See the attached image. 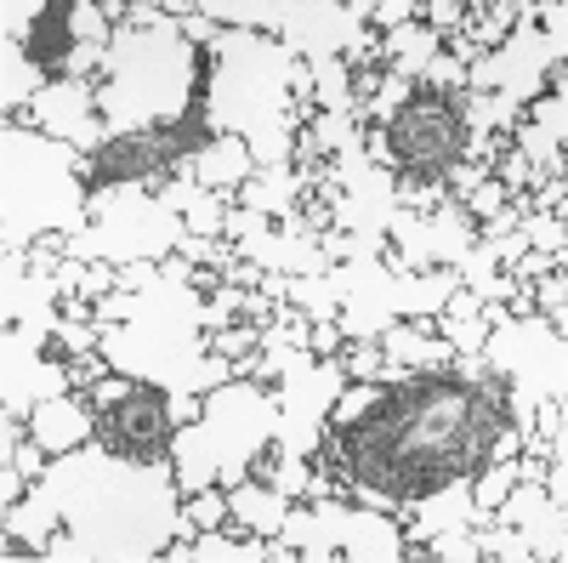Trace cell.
<instances>
[{"mask_svg":"<svg viewBox=\"0 0 568 563\" xmlns=\"http://www.w3.org/2000/svg\"><path fill=\"white\" fill-rule=\"evenodd\" d=\"M0 530L52 563H149L200 535L171 461H125L98 439L45 461L29 495L0 506Z\"/></svg>","mask_w":568,"mask_h":563,"instance_id":"1","label":"cell"},{"mask_svg":"<svg viewBox=\"0 0 568 563\" xmlns=\"http://www.w3.org/2000/svg\"><path fill=\"white\" fill-rule=\"evenodd\" d=\"M211 302L205 291L182 285V279H160L149 291H131V313L120 324H98V348L109 359V370L149 382L171 399L176 428L200 415V399L211 388H222L233 364L211 353V324H205Z\"/></svg>","mask_w":568,"mask_h":563,"instance_id":"2","label":"cell"},{"mask_svg":"<svg viewBox=\"0 0 568 563\" xmlns=\"http://www.w3.org/2000/svg\"><path fill=\"white\" fill-rule=\"evenodd\" d=\"M200 91H205V52L182 34V23L160 0H131V18L114 29L98 69L103 131L125 137V131L171 125L194 109Z\"/></svg>","mask_w":568,"mask_h":563,"instance_id":"3","label":"cell"},{"mask_svg":"<svg viewBox=\"0 0 568 563\" xmlns=\"http://www.w3.org/2000/svg\"><path fill=\"white\" fill-rule=\"evenodd\" d=\"M205 52V114L216 137H240L256 154V171H296V109H291V63L296 52L273 34L216 29Z\"/></svg>","mask_w":568,"mask_h":563,"instance_id":"4","label":"cell"},{"mask_svg":"<svg viewBox=\"0 0 568 563\" xmlns=\"http://www.w3.org/2000/svg\"><path fill=\"white\" fill-rule=\"evenodd\" d=\"M85 154L7 120L0 125V251H34L45 233H58L69 251L74 240H85Z\"/></svg>","mask_w":568,"mask_h":563,"instance_id":"5","label":"cell"},{"mask_svg":"<svg viewBox=\"0 0 568 563\" xmlns=\"http://www.w3.org/2000/svg\"><path fill=\"white\" fill-rule=\"evenodd\" d=\"M278 433V393L251 375H227L222 388L200 399V415L182 421L171 433V466H176V490L200 495V490H233L251 479V461L273 444Z\"/></svg>","mask_w":568,"mask_h":563,"instance_id":"6","label":"cell"},{"mask_svg":"<svg viewBox=\"0 0 568 563\" xmlns=\"http://www.w3.org/2000/svg\"><path fill=\"white\" fill-rule=\"evenodd\" d=\"M484 319H489V336H484L478 359L506 382L511 433L529 444L535 439V410L546 399L568 404V336L551 331L540 313L511 319L506 302H484Z\"/></svg>","mask_w":568,"mask_h":563,"instance_id":"7","label":"cell"},{"mask_svg":"<svg viewBox=\"0 0 568 563\" xmlns=\"http://www.w3.org/2000/svg\"><path fill=\"white\" fill-rule=\"evenodd\" d=\"M364 149L382 171H409L426 182H444L471 165L466 160V114H460V91H438V86H415L409 98L382 120L364 125Z\"/></svg>","mask_w":568,"mask_h":563,"instance_id":"8","label":"cell"},{"mask_svg":"<svg viewBox=\"0 0 568 563\" xmlns=\"http://www.w3.org/2000/svg\"><path fill=\"white\" fill-rule=\"evenodd\" d=\"M278 546H291L302 563H404V524L393 512H375L347 495H318V501H291L284 524L273 535Z\"/></svg>","mask_w":568,"mask_h":563,"instance_id":"9","label":"cell"},{"mask_svg":"<svg viewBox=\"0 0 568 563\" xmlns=\"http://www.w3.org/2000/svg\"><path fill=\"white\" fill-rule=\"evenodd\" d=\"M562 63H568V7L562 0H529L511 34L466 69V91H484V98L524 114L546 91V74Z\"/></svg>","mask_w":568,"mask_h":563,"instance_id":"10","label":"cell"},{"mask_svg":"<svg viewBox=\"0 0 568 563\" xmlns=\"http://www.w3.org/2000/svg\"><path fill=\"white\" fill-rule=\"evenodd\" d=\"M182 240H187V222L160 194H149V188H120V194L91 200L85 240H74L63 257L131 268V262H165V257H176Z\"/></svg>","mask_w":568,"mask_h":563,"instance_id":"11","label":"cell"},{"mask_svg":"<svg viewBox=\"0 0 568 563\" xmlns=\"http://www.w3.org/2000/svg\"><path fill=\"white\" fill-rule=\"evenodd\" d=\"M318 200L329 205V233H353V240H369L387 251V228L398 217V194H393V171H382L364 149V131L347 137L329 160Z\"/></svg>","mask_w":568,"mask_h":563,"instance_id":"12","label":"cell"},{"mask_svg":"<svg viewBox=\"0 0 568 563\" xmlns=\"http://www.w3.org/2000/svg\"><path fill=\"white\" fill-rule=\"evenodd\" d=\"M58 319H29V324H7V336H0V415H18L29 421L40 399H58V393H74L69 382V359H52L58 336Z\"/></svg>","mask_w":568,"mask_h":563,"instance_id":"13","label":"cell"},{"mask_svg":"<svg viewBox=\"0 0 568 563\" xmlns=\"http://www.w3.org/2000/svg\"><path fill=\"white\" fill-rule=\"evenodd\" d=\"M471 240H478V222L466 217V205L444 200L438 211H398L382 257L398 273H433V268H460Z\"/></svg>","mask_w":568,"mask_h":563,"instance_id":"14","label":"cell"},{"mask_svg":"<svg viewBox=\"0 0 568 563\" xmlns=\"http://www.w3.org/2000/svg\"><path fill=\"white\" fill-rule=\"evenodd\" d=\"M222 240H233V257L240 262H256L262 273H291V279H318L329 273V257H324V233H284L273 217H256L245 205H227L222 217Z\"/></svg>","mask_w":568,"mask_h":563,"instance_id":"15","label":"cell"},{"mask_svg":"<svg viewBox=\"0 0 568 563\" xmlns=\"http://www.w3.org/2000/svg\"><path fill=\"white\" fill-rule=\"evenodd\" d=\"M171 433H176L171 399L149 382H131L125 399L98 410V444L125 461H171Z\"/></svg>","mask_w":568,"mask_h":563,"instance_id":"16","label":"cell"},{"mask_svg":"<svg viewBox=\"0 0 568 563\" xmlns=\"http://www.w3.org/2000/svg\"><path fill=\"white\" fill-rule=\"evenodd\" d=\"M18 125H34V131H45V137H58V143H69V149H80L85 160L103 149V114H98V80H52L40 91V98L18 114Z\"/></svg>","mask_w":568,"mask_h":563,"instance_id":"17","label":"cell"},{"mask_svg":"<svg viewBox=\"0 0 568 563\" xmlns=\"http://www.w3.org/2000/svg\"><path fill=\"white\" fill-rule=\"evenodd\" d=\"M495 524L517 530L529 546V563H568V506H557L546 495V484L535 479H517L500 506H495Z\"/></svg>","mask_w":568,"mask_h":563,"instance_id":"18","label":"cell"},{"mask_svg":"<svg viewBox=\"0 0 568 563\" xmlns=\"http://www.w3.org/2000/svg\"><path fill=\"white\" fill-rule=\"evenodd\" d=\"M511 149L529 160V171H535V188L546 182V177H557V171H568V91H540V98L517 114V125H511ZM529 188V194H535Z\"/></svg>","mask_w":568,"mask_h":563,"instance_id":"19","label":"cell"},{"mask_svg":"<svg viewBox=\"0 0 568 563\" xmlns=\"http://www.w3.org/2000/svg\"><path fill=\"white\" fill-rule=\"evenodd\" d=\"M29 439L45 450V455H69L80 444L98 439V404L85 393H58V399H40L34 415H29Z\"/></svg>","mask_w":568,"mask_h":563,"instance_id":"20","label":"cell"},{"mask_svg":"<svg viewBox=\"0 0 568 563\" xmlns=\"http://www.w3.org/2000/svg\"><path fill=\"white\" fill-rule=\"evenodd\" d=\"M80 52V34H74V0H45L29 40H23V58L45 74V80H63L69 63Z\"/></svg>","mask_w":568,"mask_h":563,"instance_id":"21","label":"cell"},{"mask_svg":"<svg viewBox=\"0 0 568 563\" xmlns=\"http://www.w3.org/2000/svg\"><path fill=\"white\" fill-rule=\"evenodd\" d=\"M187 177H194L200 188H211V194L233 200V194H240V188L256 177V154L240 143V137H211V149H205V154H194Z\"/></svg>","mask_w":568,"mask_h":563,"instance_id":"22","label":"cell"},{"mask_svg":"<svg viewBox=\"0 0 568 563\" xmlns=\"http://www.w3.org/2000/svg\"><path fill=\"white\" fill-rule=\"evenodd\" d=\"M382 353H387V364H404V370H449L455 364V348L433 331L426 319H404V324H387L382 336Z\"/></svg>","mask_w":568,"mask_h":563,"instance_id":"23","label":"cell"},{"mask_svg":"<svg viewBox=\"0 0 568 563\" xmlns=\"http://www.w3.org/2000/svg\"><path fill=\"white\" fill-rule=\"evenodd\" d=\"M160 200L187 222V233H200V240H222V217H227L233 200H222V194H211V188H200L187 171H176V177L160 188Z\"/></svg>","mask_w":568,"mask_h":563,"instance_id":"24","label":"cell"},{"mask_svg":"<svg viewBox=\"0 0 568 563\" xmlns=\"http://www.w3.org/2000/svg\"><path fill=\"white\" fill-rule=\"evenodd\" d=\"M227 512H233V530H245V535H278V524H284V512H291V495H278V490H267V484H256V479H240L227 490Z\"/></svg>","mask_w":568,"mask_h":563,"instance_id":"25","label":"cell"},{"mask_svg":"<svg viewBox=\"0 0 568 563\" xmlns=\"http://www.w3.org/2000/svg\"><path fill=\"white\" fill-rule=\"evenodd\" d=\"M45 86H52V80H45V74L23 58V46H7V40H0V109H7V120H18Z\"/></svg>","mask_w":568,"mask_h":563,"instance_id":"26","label":"cell"},{"mask_svg":"<svg viewBox=\"0 0 568 563\" xmlns=\"http://www.w3.org/2000/svg\"><path fill=\"white\" fill-rule=\"evenodd\" d=\"M529 291H535V313L551 324V331H562V336H568V268L540 273Z\"/></svg>","mask_w":568,"mask_h":563,"instance_id":"27","label":"cell"},{"mask_svg":"<svg viewBox=\"0 0 568 563\" xmlns=\"http://www.w3.org/2000/svg\"><path fill=\"white\" fill-rule=\"evenodd\" d=\"M517 233H524V245H529V251H557V257H568V217L524 211V217H517Z\"/></svg>","mask_w":568,"mask_h":563,"instance_id":"28","label":"cell"},{"mask_svg":"<svg viewBox=\"0 0 568 563\" xmlns=\"http://www.w3.org/2000/svg\"><path fill=\"white\" fill-rule=\"evenodd\" d=\"M205 342H211V353H216V359H227V364H233V359H245V353H256V348H262V324H227V331H211Z\"/></svg>","mask_w":568,"mask_h":563,"instance_id":"29","label":"cell"},{"mask_svg":"<svg viewBox=\"0 0 568 563\" xmlns=\"http://www.w3.org/2000/svg\"><path fill=\"white\" fill-rule=\"evenodd\" d=\"M40 7H45V0H7V7H0V40L23 46L29 29H34V18H40Z\"/></svg>","mask_w":568,"mask_h":563,"instance_id":"30","label":"cell"},{"mask_svg":"<svg viewBox=\"0 0 568 563\" xmlns=\"http://www.w3.org/2000/svg\"><path fill=\"white\" fill-rule=\"evenodd\" d=\"M182 506L194 512V524L200 530H227V490H200V495H182Z\"/></svg>","mask_w":568,"mask_h":563,"instance_id":"31","label":"cell"},{"mask_svg":"<svg viewBox=\"0 0 568 563\" xmlns=\"http://www.w3.org/2000/svg\"><path fill=\"white\" fill-rule=\"evenodd\" d=\"M342 364H347L353 382H375V370L387 364V353H382V342H347L342 348Z\"/></svg>","mask_w":568,"mask_h":563,"instance_id":"32","label":"cell"},{"mask_svg":"<svg viewBox=\"0 0 568 563\" xmlns=\"http://www.w3.org/2000/svg\"><path fill=\"white\" fill-rule=\"evenodd\" d=\"M460 205H466V217H471V222H489L495 211H506V205H511V194H506V188L489 177V182H478V188H471V194H466Z\"/></svg>","mask_w":568,"mask_h":563,"instance_id":"33","label":"cell"},{"mask_svg":"<svg viewBox=\"0 0 568 563\" xmlns=\"http://www.w3.org/2000/svg\"><path fill=\"white\" fill-rule=\"evenodd\" d=\"M562 262H568V257H557V251H524V257L506 268V279H511V285H535L540 273H551V268H562Z\"/></svg>","mask_w":568,"mask_h":563,"instance_id":"34","label":"cell"},{"mask_svg":"<svg viewBox=\"0 0 568 563\" xmlns=\"http://www.w3.org/2000/svg\"><path fill=\"white\" fill-rule=\"evenodd\" d=\"M109 375V359H103V348L98 353H74L69 359V382H74V393H91Z\"/></svg>","mask_w":568,"mask_h":563,"instance_id":"35","label":"cell"},{"mask_svg":"<svg viewBox=\"0 0 568 563\" xmlns=\"http://www.w3.org/2000/svg\"><path fill=\"white\" fill-rule=\"evenodd\" d=\"M109 291H120V268H114V262H91V268H85V285H80L74 296H85V302H103Z\"/></svg>","mask_w":568,"mask_h":563,"instance_id":"36","label":"cell"},{"mask_svg":"<svg viewBox=\"0 0 568 563\" xmlns=\"http://www.w3.org/2000/svg\"><path fill=\"white\" fill-rule=\"evenodd\" d=\"M307 348H313V359H336V353L347 348V336L336 331V319H324V324H313V336H307Z\"/></svg>","mask_w":568,"mask_h":563,"instance_id":"37","label":"cell"},{"mask_svg":"<svg viewBox=\"0 0 568 563\" xmlns=\"http://www.w3.org/2000/svg\"><path fill=\"white\" fill-rule=\"evenodd\" d=\"M160 262H131V268H120V291H149V285H160Z\"/></svg>","mask_w":568,"mask_h":563,"instance_id":"38","label":"cell"}]
</instances>
